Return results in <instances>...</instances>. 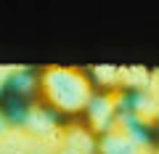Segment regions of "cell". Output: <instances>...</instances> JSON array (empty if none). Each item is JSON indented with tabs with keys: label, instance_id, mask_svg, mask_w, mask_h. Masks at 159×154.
Here are the masks:
<instances>
[{
	"label": "cell",
	"instance_id": "1",
	"mask_svg": "<svg viewBox=\"0 0 159 154\" xmlns=\"http://www.w3.org/2000/svg\"><path fill=\"white\" fill-rule=\"evenodd\" d=\"M98 93L93 74L77 67H53L37 74V101L58 120H82Z\"/></svg>",
	"mask_w": 159,
	"mask_h": 154
},
{
	"label": "cell",
	"instance_id": "2",
	"mask_svg": "<svg viewBox=\"0 0 159 154\" xmlns=\"http://www.w3.org/2000/svg\"><path fill=\"white\" fill-rule=\"evenodd\" d=\"M117 112H119L117 93L106 91V88H98L96 98H93V104L88 106V112H85L82 120H88V130L98 138V136H103L106 130H111V128L117 125Z\"/></svg>",
	"mask_w": 159,
	"mask_h": 154
},
{
	"label": "cell",
	"instance_id": "3",
	"mask_svg": "<svg viewBox=\"0 0 159 154\" xmlns=\"http://www.w3.org/2000/svg\"><path fill=\"white\" fill-rule=\"evenodd\" d=\"M96 154H133V141L125 130H106L103 136L96 138Z\"/></svg>",
	"mask_w": 159,
	"mask_h": 154
},
{
	"label": "cell",
	"instance_id": "4",
	"mask_svg": "<svg viewBox=\"0 0 159 154\" xmlns=\"http://www.w3.org/2000/svg\"><path fill=\"white\" fill-rule=\"evenodd\" d=\"M56 154H96V143H88V146H82V143H77V141L64 143Z\"/></svg>",
	"mask_w": 159,
	"mask_h": 154
}]
</instances>
